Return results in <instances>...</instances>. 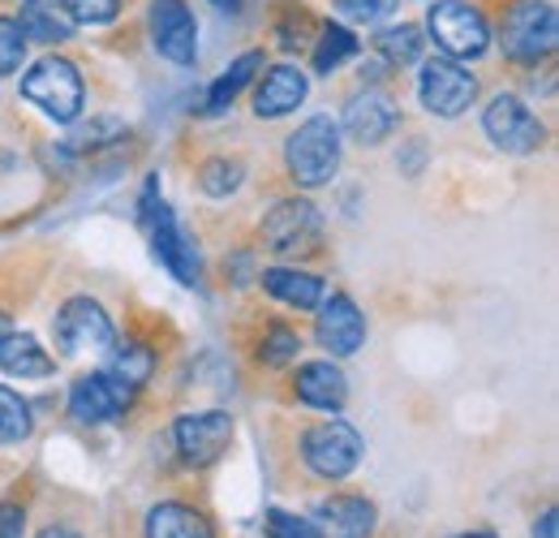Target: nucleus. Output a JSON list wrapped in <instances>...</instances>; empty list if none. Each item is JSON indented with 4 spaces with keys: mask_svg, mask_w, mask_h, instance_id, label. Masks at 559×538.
<instances>
[{
    "mask_svg": "<svg viewBox=\"0 0 559 538\" xmlns=\"http://www.w3.org/2000/svg\"><path fill=\"white\" fill-rule=\"evenodd\" d=\"M534 538H559V513L547 508L538 522H534Z\"/></svg>",
    "mask_w": 559,
    "mask_h": 538,
    "instance_id": "obj_37",
    "label": "nucleus"
},
{
    "mask_svg": "<svg viewBox=\"0 0 559 538\" xmlns=\"http://www.w3.org/2000/svg\"><path fill=\"white\" fill-rule=\"evenodd\" d=\"M35 538H78L73 530H66V526H48V530H39Z\"/></svg>",
    "mask_w": 559,
    "mask_h": 538,
    "instance_id": "obj_38",
    "label": "nucleus"
},
{
    "mask_svg": "<svg viewBox=\"0 0 559 538\" xmlns=\"http://www.w3.org/2000/svg\"><path fill=\"white\" fill-rule=\"evenodd\" d=\"M374 52L388 61V66L405 69V66H418L421 61V31L401 22V26H388L374 35Z\"/></svg>",
    "mask_w": 559,
    "mask_h": 538,
    "instance_id": "obj_24",
    "label": "nucleus"
},
{
    "mask_svg": "<svg viewBox=\"0 0 559 538\" xmlns=\"http://www.w3.org/2000/svg\"><path fill=\"white\" fill-rule=\"evenodd\" d=\"M108 375H117L121 384H130L139 393L142 384L155 375V353L139 344V340H126L121 349H112V362H108Z\"/></svg>",
    "mask_w": 559,
    "mask_h": 538,
    "instance_id": "obj_25",
    "label": "nucleus"
},
{
    "mask_svg": "<svg viewBox=\"0 0 559 538\" xmlns=\"http://www.w3.org/2000/svg\"><path fill=\"white\" fill-rule=\"evenodd\" d=\"M117 138H126V121L99 117V121H91V126H78V130L66 138V151H70V155H86V151H99V147L117 142Z\"/></svg>",
    "mask_w": 559,
    "mask_h": 538,
    "instance_id": "obj_30",
    "label": "nucleus"
},
{
    "mask_svg": "<svg viewBox=\"0 0 559 538\" xmlns=\"http://www.w3.org/2000/svg\"><path fill=\"white\" fill-rule=\"evenodd\" d=\"M155 202H159V177H146V186H142V199H139V215H142V224L151 220V211H155Z\"/></svg>",
    "mask_w": 559,
    "mask_h": 538,
    "instance_id": "obj_36",
    "label": "nucleus"
},
{
    "mask_svg": "<svg viewBox=\"0 0 559 538\" xmlns=\"http://www.w3.org/2000/svg\"><path fill=\"white\" fill-rule=\"evenodd\" d=\"M130 401H134V388L121 384V379L108 375V371L82 375V379H73V388H70V413L78 422H91V426L117 422V418L130 409Z\"/></svg>",
    "mask_w": 559,
    "mask_h": 538,
    "instance_id": "obj_13",
    "label": "nucleus"
},
{
    "mask_svg": "<svg viewBox=\"0 0 559 538\" xmlns=\"http://www.w3.org/2000/svg\"><path fill=\"white\" fill-rule=\"evenodd\" d=\"M267 538H328V535H323V526L310 522V517H293V513H284V508H272V513H267Z\"/></svg>",
    "mask_w": 559,
    "mask_h": 538,
    "instance_id": "obj_31",
    "label": "nucleus"
},
{
    "mask_svg": "<svg viewBox=\"0 0 559 538\" xmlns=\"http://www.w3.org/2000/svg\"><path fill=\"white\" fill-rule=\"evenodd\" d=\"M314 337L332 358H353L366 344V315L357 311V302L349 293H332L328 302H319Z\"/></svg>",
    "mask_w": 559,
    "mask_h": 538,
    "instance_id": "obj_14",
    "label": "nucleus"
},
{
    "mask_svg": "<svg viewBox=\"0 0 559 538\" xmlns=\"http://www.w3.org/2000/svg\"><path fill=\"white\" fill-rule=\"evenodd\" d=\"M418 100L435 117H461L478 100V78L452 57H430L418 73Z\"/></svg>",
    "mask_w": 559,
    "mask_h": 538,
    "instance_id": "obj_7",
    "label": "nucleus"
},
{
    "mask_svg": "<svg viewBox=\"0 0 559 538\" xmlns=\"http://www.w3.org/2000/svg\"><path fill=\"white\" fill-rule=\"evenodd\" d=\"M31 405L22 401L13 388H0V448L9 444H22L31 435Z\"/></svg>",
    "mask_w": 559,
    "mask_h": 538,
    "instance_id": "obj_27",
    "label": "nucleus"
},
{
    "mask_svg": "<svg viewBox=\"0 0 559 538\" xmlns=\"http://www.w3.org/2000/svg\"><path fill=\"white\" fill-rule=\"evenodd\" d=\"M559 13L551 0H512L499 22V44L512 66H538L556 52Z\"/></svg>",
    "mask_w": 559,
    "mask_h": 538,
    "instance_id": "obj_1",
    "label": "nucleus"
},
{
    "mask_svg": "<svg viewBox=\"0 0 559 538\" xmlns=\"http://www.w3.org/2000/svg\"><path fill=\"white\" fill-rule=\"evenodd\" d=\"M314 517L341 538H366L374 530V504L361 495H332L314 508Z\"/></svg>",
    "mask_w": 559,
    "mask_h": 538,
    "instance_id": "obj_20",
    "label": "nucleus"
},
{
    "mask_svg": "<svg viewBox=\"0 0 559 538\" xmlns=\"http://www.w3.org/2000/svg\"><path fill=\"white\" fill-rule=\"evenodd\" d=\"M52 332H57V344L66 358H78V353H108L112 349V319L108 311L95 302V297H70L57 319H52Z\"/></svg>",
    "mask_w": 559,
    "mask_h": 538,
    "instance_id": "obj_8",
    "label": "nucleus"
},
{
    "mask_svg": "<svg viewBox=\"0 0 559 538\" xmlns=\"http://www.w3.org/2000/svg\"><path fill=\"white\" fill-rule=\"evenodd\" d=\"M345 130L361 147H379L383 138L396 130V104L383 91H361L345 108Z\"/></svg>",
    "mask_w": 559,
    "mask_h": 538,
    "instance_id": "obj_17",
    "label": "nucleus"
},
{
    "mask_svg": "<svg viewBox=\"0 0 559 538\" xmlns=\"http://www.w3.org/2000/svg\"><path fill=\"white\" fill-rule=\"evenodd\" d=\"M323 242V215L306 199H284L263 215V246L280 259H297L319 250Z\"/></svg>",
    "mask_w": 559,
    "mask_h": 538,
    "instance_id": "obj_6",
    "label": "nucleus"
},
{
    "mask_svg": "<svg viewBox=\"0 0 559 538\" xmlns=\"http://www.w3.org/2000/svg\"><path fill=\"white\" fill-rule=\"evenodd\" d=\"M246 182V168H241V160H207L203 168H199V186H203V195L211 199H228L237 186Z\"/></svg>",
    "mask_w": 559,
    "mask_h": 538,
    "instance_id": "obj_29",
    "label": "nucleus"
},
{
    "mask_svg": "<svg viewBox=\"0 0 559 538\" xmlns=\"http://www.w3.org/2000/svg\"><path fill=\"white\" fill-rule=\"evenodd\" d=\"M17 26H22L26 39H39V44H66V39H73V22L66 13H57L52 4H26Z\"/></svg>",
    "mask_w": 559,
    "mask_h": 538,
    "instance_id": "obj_23",
    "label": "nucleus"
},
{
    "mask_svg": "<svg viewBox=\"0 0 559 538\" xmlns=\"http://www.w3.org/2000/svg\"><path fill=\"white\" fill-rule=\"evenodd\" d=\"M349 57H357V35L345 31V26H328L314 44V73H332L341 69Z\"/></svg>",
    "mask_w": 559,
    "mask_h": 538,
    "instance_id": "obj_26",
    "label": "nucleus"
},
{
    "mask_svg": "<svg viewBox=\"0 0 559 538\" xmlns=\"http://www.w3.org/2000/svg\"><path fill=\"white\" fill-rule=\"evenodd\" d=\"M146 538H215V526L181 500H164L146 513Z\"/></svg>",
    "mask_w": 559,
    "mask_h": 538,
    "instance_id": "obj_19",
    "label": "nucleus"
},
{
    "mask_svg": "<svg viewBox=\"0 0 559 538\" xmlns=\"http://www.w3.org/2000/svg\"><path fill=\"white\" fill-rule=\"evenodd\" d=\"M293 393H297V401L319 409V413H341L349 401V379L336 362H306L293 375Z\"/></svg>",
    "mask_w": 559,
    "mask_h": 538,
    "instance_id": "obj_15",
    "label": "nucleus"
},
{
    "mask_svg": "<svg viewBox=\"0 0 559 538\" xmlns=\"http://www.w3.org/2000/svg\"><path fill=\"white\" fill-rule=\"evenodd\" d=\"M211 4L224 9V13H237V9H241V0H211Z\"/></svg>",
    "mask_w": 559,
    "mask_h": 538,
    "instance_id": "obj_39",
    "label": "nucleus"
},
{
    "mask_svg": "<svg viewBox=\"0 0 559 538\" xmlns=\"http://www.w3.org/2000/svg\"><path fill=\"white\" fill-rule=\"evenodd\" d=\"M177 453L186 466H215L233 440V418L224 409H203V413H181L173 426Z\"/></svg>",
    "mask_w": 559,
    "mask_h": 538,
    "instance_id": "obj_11",
    "label": "nucleus"
},
{
    "mask_svg": "<svg viewBox=\"0 0 559 538\" xmlns=\"http://www.w3.org/2000/svg\"><path fill=\"white\" fill-rule=\"evenodd\" d=\"M22 95L52 121H73L82 113V100H86V86H82V73L66 57H44L35 69H26L22 78Z\"/></svg>",
    "mask_w": 559,
    "mask_h": 538,
    "instance_id": "obj_4",
    "label": "nucleus"
},
{
    "mask_svg": "<svg viewBox=\"0 0 559 538\" xmlns=\"http://www.w3.org/2000/svg\"><path fill=\"white\" fill-rule=\"evenodd\" d=\"M151 44L173 66L199 61V22L186 0H151Z\"/></svg>",
    "mask_w": 559,
    "mask_h": 538,
    "instance_id": "obj_10",
    "label": "nucleus"
},
{
    "mask_svg": "<svg viewBox=\"0 0 559 538\" xmlns=\"http://www.w3.org/2000/svg\"><path fill=\"white\" fill-rule=\"evenodd\" d=\"M310 82L297 66H272L263 73V82L254 86V117L263 121H276V117H288L297 113V104L306 100Z\"/></svg>",
    "mask_w": 559,
    "mask_h": 538,
    "instance_id": "obj_16",
    "label": "nucleus"
},
{
    "mask_svg": "<svg viewBox=\"0 0 559 538\" xmlns=\"http://www.w3.org/2000/svg\"><path fill=\"white\" fill-rule=\"evenodd\" d=\"M284 164H288V177L301 190L328 186L341 168V126L332 117L301 121L297 134H288V142H284Z\"/></svg>",
    "mask_w": 559,
    "mask_h": 538,
    "instance_id": "obj_2",
    "label": "nucleus"
},
{
    "mask_svg": "<svg viewBox=\"0 0 559 538\" xmlns=\"http://www.w3.org/2000/svg\"><path fill=\"white\" fill-rule=\"evenodd\" d=\"M259 66H263V52H246V57H237V61L228 66V73H219V78L211 82V91H207L211 117H215V113H224V108H233V100L246 91V82L259 73Z\"/></svg>",
    "mask_w": 559,
    "mask_h": 538,
    "instance_id": "obj_22",
    "label": "nucleus"
},
{
    "mask_svg": "<svg viewBox=\"0 0 559 538\" xmlns=\"http://www.w3.org/2000/svg\"><path fill=\"white\" fill-rule=\"evenodd\" d=\"M483 130L487 138L499 147V151H508V155H534L543 142H547V130H543V121L530 113V104L525 100H516V95H495L487 104V113H483Z\"/></svg>",
    "mask_w": 559,
    "mask_h": 538,
    "instance_id": "obj_9",
    "label": "nucleus"
},
{
    "mask_svg": "<svg viewBox=\"0 0 559 538\" xmlns=\"http://www.w3.org/2000/svg\"><path fill=\"white\" fill-rule=\"evenodd\" d=\"M146 229H151V250H155V259L173 271L181 284H199V280H203V259H199V246H194V242L181 233V224H177L173 207H168L164 199L155 202V211H151Z\"/></svg>",
    "mask_w": 559,
    "mask_h": 538,
    "instance_id": "obj_12",
    "label": "nucleus"
},
{
    "mask_svg": "<svg viewBox=\"0 0 559 538\" xmlns=\"http://www.w3.org/2000/svg\"><path fill=\"white\" fill-rule=\"evenodd\" d=\"M336 9L349 17V22H379L396 9V0H336Z\"/></svg>",
    "mask_w": 559,
    "mask_h": 538,
    "instance_id": "obj_34",
    "label": "nucleus"
},
{
    "mask_svg": "<svg viewBox=\"0 0 559 538\" xmlns=\"http://www.w3.org/2000/svg\"><path fill=\"white\" fill-rule=\"evenodd\" d=\"M26 4H52V0H26Z\"/></svg>",
    "mask_w": 559,
    "mask_h": 538,
    "instance_id": "obj_40",
    "label": "nucleus"
},
{
    "mask_svg": "<svg viewBox=\"0 0 559 538\" xmlns=\"http://www.w3.org/2000/svg\"><path fill=\"white\" fill-rule=\"evenodd\" d=\"M70 22H82V26H104L121 13V0H61Z\"/></svg>",
    "mask_w": 559,
    "mask_h": 538,
    "instance_id": "obj_33",
    "label": "nucleus"
},
{
    "mask_svg": "<svg viewBox=\"0 0 559 538\" xmlns=\"http://www.w3.org/2000/svg\"><path fill=\"white\" fill-rule=\"evenodd\" d=\"M0 371H9L17 379H48L57 371V358L31 332H4L0 337Z\"/></svg>",
    "mask_w": 559,
    "mask_h": 538,
    "instance_id": "obj_18",
    "label": "nucleus"
},
{
    "mask_svg": "<svg viewBox=\"0 0 559 538\" xmlns=\"http://www.w3.org/2000/svg\"><path fill=\"white\" fill-rule=\"evenodd\" d=\"M426 31L452 61H474L490 48L487 17L469 0H435L426 13Z\"/></svg>",
    "mask_w": 559,
    "mask_h": 538,
    "instance_id": "obj_3",
    "label": "nucleus"
},
{
    "mask_svg": "<svg viewBox=\"0 0 559 538\" xmlns=\"http://www.w3.org/2000/svg\"><path fill=\"white\" fill-rule=\"evenodd\" d=\"M263 289L284 302V306H297V311H319L323 302V280L310 276V271H297V268H267L263 271Z\"/></svg>",
    "mask_w": 559,
    "mask_h": 538,
    "instance_id": "obj_21",
    "label": "nucleus"
},
{
    "mask_svg": "<svg viewBox=\"0 0 559 538\" xmlns=\"http://www.w3.org/2000/svg\"><path fill=\"white\" fill-rule=\"evenodd\" d=\"M22 530H26L22 504H0V538H22Z\"/></svg>",
    "mask_w": 559,
    "mask_h": 538,
    "instance_id": "obj_35",
    "label": "nucleus"
},
{
    "mask_svg": "<svg viewBox=\"0 0 559 538\" xmlns=\"http://www.w3.org/2000/svg\"><path fill=\"white\" fill-rule=\"evenodd\" d=\"M361 453H366V444L345 418H328L301 435V461L310 466V473H319L328 482L349 478L361 461Z\"/></svg>",
    "mask_w": 559,
    "mask_h": 538,
    "instance_id": "obj_5",
    "label": "nucleus"
},
{
    "mask_svg": "<svg viewBox=\"0 0 559 538\" xmlns=\"http://www.w3.org/2000/svg\"><path fill=\"white\" fill-rule=\"evenodd\" d=\"M461 538H495V535H461Z\"/></svg>",
    "mask_w": 559,
    "mask_h": 538,
    "instance_id": "obj_41",
    "label": "nucleus"
},
{
    "mask_svg": "<svg viewBox=\"0 0 559 538\" xmlns=\"http://www.w3.org/2000/svg\"><path fill=\"white\" fill-rule=\"evenodd\" d=\"M297 349H301V337H297L288 324H267V332L259 340V353H254V358H259L263 366L280 371V366L297 362Z\"/></svg>",
    "mask_w": 559,
    "mask_h": 538,
    "instance_id": "obj_28",
    "label": "nucleus"
},
{
    "mask_svg": "<svg viewBox=\"0 0 559 538\" xmlns=\"http://www.w3.org/2000/svg\"><path fill=\"white\" fill-rule=\"evenodd\" d=\"M22 61H26V35L17 17H0V73H13Z\"/></svg>",
    "mask_w": 559,
    "mask_h": 538,
    "instance_id": "obj_32",
    "label": "nucleus"
}]
</instances>
